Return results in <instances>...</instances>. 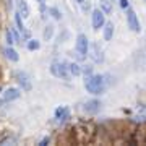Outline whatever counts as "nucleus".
<instances>
[{
	"label": "nucleus",
	"instance_id": "14",
	"mask_svg": "<svg viewBox=\"0 0 146 146\" xmlns=\"http://www.w3.org/2000/svg\"><path fill=\"white\" fill-rule=\"evenodd\" d=\"M52 36H54V26L52 25H47L46 29H44V39H46V41H50Z\"/></svg>",
	"mask_w": 146,
	"mask_h": 146
},
{
	"label": "nucleus",
	"instance_id": "5",
	"mask_svg": "<svg viewBox=\"0 0 146 146\" xmlns=\"http://www.w3.org/2000/svg\"><path fill=\"white\" fill-rule=\"evenodd\" d=\"M127 25L133 33H140L141 26H140V21H138V16L131 8H127Z\"/></svg>",
	"mask_w": 146,
	"mask_h": 146
},
{
	"label": "nucleus",
	"instance_id": "12",
	"mask_svg": "<svg viewBox=\"0 0 146 146\" xmlns=\"http://www.w3.org/2000/svg\"><path fill=\"white\" fill-rule=\"evenodd\" d=\"M114 37V25L112 23H106L104 25V39L106 41H112Z\"/></svg>",
	"mask_w": 146,
	"mask_h": 146
},
{
	"label": "nucleus",
	"instance_id": "21",
	"mask_svg": "<svg viewBox=\"0 0 146 146\" xmlns=\"http://www.w3.org/2000/svg\"><path fill=\"white\" fill-rule=\"evenodd\" d=\"M120 7L122 8H128V0H120Z\"/></svg>",
	"mask_w": 146,
	"mask_h": 146
},
{
	"label": "nucleus",
	"instance_id": "4",
	"mask_svg": "<svg viewBox=\"0 0 146 146\" xmlns=\"http://www.w3.org/2000/svg\"><path fill=\"white\" fill-rule=\"evenodd\" d=\"M76 52L81 58H86V55L89 52V41L86 34H78L76 36Z\"/></svg>",
	"mask_w": 146,
	"mask_h": 146
},
{
	"label": "nucleus",
	"instance_id": "16",
	"mask_svg": "<svg viewBox=\"0 0 146 146\" xmlns=\"http://www.w3.org/2000/svg\"><path fill=\"white\" fill-rule=\"evenodd\" d=\"M15 23H16V26H18V29H20L21 33L25 31V25H23V16H21L20 13H18V11L15 13Z\"/></svg>",
	"mask_w": 146,
	"mask_h": 146
},
{
	"label": "nucleus",
	"instance_id": "6",
	"mask_svg": "<svg viewBox=\"0 0 146 146\" xmlns=\"http://www.w3.org/2000/svg\"><path fill=\"white\" fill-rule=\"evenodd\" d=\"M15 80L20 83L23 91H29L31 89V80H29L26 72H15Z\"/></svg>",
	"mask_w": 146,
	"mask_h": 146
},
{
	"label": "nucleus",
	"instance_id": "22",
	"mask_svg": "<svg viewBox=\"0 0 146 146\" xmlns=\"http://www.w3.org/2000/svg\"><path fill=\"white\" fill-rule=\"evenodd\" d=\"M76 2H78V3H80V5H81V3H83V2H84V0H76Z\"/></svg>",
	"mask_w": 146,
	"mask_h": 146
},
{
	"label": "nucleus",
	"instance_id": "1",
	"mask_svg": "<svg viewBox=\"0 0 146 146\" xmlns=\"http://www.w3.org/2000/svg\"><path fill=\"white\" fill-rule=\"evenodd\" d=\"M106 76L104 75H88L84 78V88L89 94H94V96H101V94L106 93L107 89V83H106Z\"/></svg>",
	"mask_w": 146,
	"mask_h": 146
},
{
	"label": "nucleus",
	"instance_id": "2",
	"mask_svg": "<svg viewBox=\"0 0 146 146\" xmlns=\"http://www.w3.org/2000/svg\"><path fill=\"white\" fill-rule=\"evenodd\" d=\"M50 72H52L54 76L62 80H68L70 78V72H68V65L65 62H58V60H54L52 65H50Z\"/></svg>",
	"mask_w": 146,
	"mask_h": 146
},
{
	"label": "nucleus",
	"instance_id": "10",
	"mask_svg": "<svg viewBox=\"0 0 146 146\" xmlns=\"http://www.w3.org/2000/svg\"><path fill=\"white\" fill-rule=\"evenodd\" d=\"M18 13L23 16V20L29 18V5L26 0H18Z\"/></svg>",
	"mask_w": 146,
	"mask_h": 146
},
{
	"label": "nucleus",
	"instance_id": "11",
	"mask_svg": "<svg viewBox=\"0 0 146 146\" xmlns=\"http://www.w3.org/2000/svg\"><path fill=\"white\" fill-rule=\"evenodd\" d=\"M3 54H5V57L8 58V60H11V62H18V58H20V55H18V52H16L15 49L11 46L5 47V50H3Z\"/></svg>",
	"mask_w": 146,
	"mask_h": 146
},
{
	"label": "nucleus",
	"instance_id": "20",
	"mask_svg": "<svg viewBox=\"0 0 146 146\" xmlns=\"http://www.w3.org/2000/svg\"><path fill=\"white\" fill-rule=\"evenodd\" d=\"M49 141H50V138H49V136H46L44 140H41V143H39V146H46L47 143H49Z\"/></svg>",
	"mask_w": 146,
	"mask_h": 146
},
{
	"label": "nucleus",
	"instance_id": "19",
	"mask_svg": "<svg viewBox=\"0 0 146 146\" xmlns=\"http://www.w3.org/2000/svg\"><path fill=\"white\" fill-rule=\"evenodd\" d=\"M101 5H102V8H104L106 13H109V11L112 10V7L109 5V2H107V0H101Z\"/></svg>",
	"mask_w": 146,
	"mask_h": 146
},
{
	"label": "nucleus",
	"instance_id": "17",
	"mask_svg": "<svg viewBox=\"0 0 146 146\" xmlns=\"http://www.w3.org/2000/svg\"><path fill=\"white\" fill-rule=\"evenodd\" d=\"M5 39H7V44H8V46H13V44H15V37H13L11 29H7L5 31Z\"/></svg>",
	"mask_w": 146,
	"mask_h": 146
},
{
	"label": "nucleus",
	"instance_id": "13",
	"mask_svg": "<svg viewBox=\"0 0 146 146\" xmlns=\"http://www.w3.org/2000/svg\"><path fill=\"white\" fill-rule=\"evenodd\" d=\"M68 72L73 76H80L81 75V68H80L78 63H68Z\"/></svg>",
	"mask_w": 146,
	"mask_h": 146
},
{
	"label": "nucleus",
	"instance_id": "15",
	"mask_svg": "<svg viewBox=\"0 0 146 146\" xmlns=\"http://www.w3.org/2000/svg\"><path fill=\"white\" fill-rule=\"evenodd\" d=\"M39 47H41V42L37 39H29L28 41V50H37Z\"/></svg>",
	"mask_w": 146,
	"mask_h": 146
},
{
	"label": "nucleus",
	"instance_id": "9",
	"mask_svg": "<svg viewBox=\"0 0 146 146\" xmlns=\"http://www.w3.org/2000/svg\"><path fill=\"white\" fill-rule=\"evenodd\" d=\"M68 115H70V110H68L67 106H60V107H57L55 112H54V117H55L57 122H65V120L68 119Z\"/></svg>",
	"mask_w": 146,
	"mask_h": 146
},
{
	"label": "nucleus",
	"instance_id": "18",
	"mask_svg": "<svg viewBox=\"0 0 146 146\" xmlns=\"http://www.w3.org/2000/svg\"><path fill=\"white\" fill-rule=\"evenodd\" d=\"M49 11H50V15H52L55 20H60V18H62V13H60V11H58V8H55V7H54V8H50Z\"/></svg>",
	"mask_w": 146,
	"mask_h": 146
},
{
	"label": "nucleus",
	"instance_id": "3",
	"mask_svg": "<svg viewBox=\"0 0 146 146\" xmlns=\"http://www.w3.org/2000/svg\"><path fill=\"white\" fill-rule=\"evenodd\" d=\"M91 25H93V29L98 31L99 28H104L106 25V13L99 8H94L91 11Z\"/></svg>",
	"mask_w": 146,
	"mask_h": 146
},
{
	"label": "nucleus",
	"instance_id": "8",
	"mask_svg": "<svg viewBox=\"0 0 146 146\" xmlns=\"http://www.w3.org/2000/svg\"><path fill=\"white\" fill-rule=\"evenodd\" d=\"M99 109H101V102H99L98 99H91V101H88V102L84 104V107H83L84 112H86V114H91V115L98 114V112H99Z\"/></svg>",
	"mask_w": 146,
	"mask_h": 146
},
{
	"label": "nucleus",
	"instance_id": "7",
	"mask_svg": "<svg viewBox=\"0 0 146 146\" xmlns=\"http://www.w3.org/2000/svg\"><path fill=\"white\" fill-rule=\"evenodd\" d=\"M21 96V91L18 88H8L3 91V94H2V101L0 102H11V101L18 99Z\"/></svg>",
	"mask_w": 146,
	"mask_h": 146
}]
</instances>
